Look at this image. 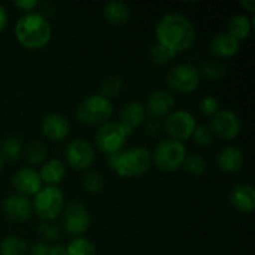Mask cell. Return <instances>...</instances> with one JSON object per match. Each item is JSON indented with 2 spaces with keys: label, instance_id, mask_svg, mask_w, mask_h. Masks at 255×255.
Masks as SVG:
<instances>
[{
  "label": "cell",
  "instance_id": "cell-1",
  "mask_svg": "<svg viewBox=\"0 0 255 255\" xmlns=\"http://www.w3.org/2000/svg\"><path fill=\"white\" fill-rule=\"evenodd\" d=\"M154 35L158 44L172 50L174 54L187 51L196 41V27L183 14L169 12L157 22Z\"/></svg>",
  "mask_w": 255,
  "mask_h": 255
},
{
  "label": "cell",
  "instance_id": "cell-2",
  "mask_svg": "<svg viewBox=\"0 0 255 255\" xmlns=\"http://www.w3.org/2000/svg\"><path fill=\"white\" fill-rule=\"evenodd\" d=\"M14 34L17 42L26 50H39L49 45L52 37L51 24L40 12L25 14L16 21Z\"/></svg>",
  "mask_w": 255,
  "mask_h": 255
},
{
  "label": "cell",
  "instance_id": "cell-3",
  "mask_svg": "<svg viewBox=\"0 0 255 255\" xmlns=\"http://www.w3.org/2000/svg\"><path fill=\"white\" fill-rule=\"evenodd\" d=\"M107 164L122 178H137L143 176L151 168V151L143 146L129 147L110 154Z\"/></svg>",
  "mask_w": 255,
  "mask_h": 255
},
{
  "label": "cell",
  "instance_id": "cell-4",
  "mask_svg": "<svg viewBox=\"0 0 255 255\" xmlns=\"http://www.w3.org/2000/svg\"><path fill=\"white\" fill-rule=\"evenodd\" d=\"M114 115L112 102L101 95H91L82 100L75 109V117L86 126H102Z\"/></svg>",
  "mask_w": 255,
  "mask_h": 255
},
{
  "label": "cell",
  "instance_id": "cell-5",
  "mask_svg": "<svg viewBox=\"0 0 255 255\" xmlns=\"http://www.w3.org/2000/svg\"><path fill=\"white\" fill-rule=\"evenodd\" d=\"M152 164L158 171L172 173L179 169L187 157V149L183 142L176 139H163L151 152Z\"/></svg>",
  "mask_w": 255,
  "mask_h": 255
},
{
  "label": "cell",
  "instance_id": "cell-6",
  "mask_svg": "<svg viewBox=\"0 0 255 255\" xmlns=\"http://www.w3.org/2000/svg\"><path fill=\"white\" fill-rule=\"evenodd\" d=\"M32 211L44 222H54L65 208L64 192L59 187L45 186L32 198Z\"/></svg>",
  "mask_w": 255,
  "mask_h": 255
},
{
  "label": "cell",
  "instance_id": "cell-7",
  "mask_svg": "<svg viewBox=\"0 0 255 255\" xmlns=\"http://www.w3.org/2000/svg\"><path fill=\"white\" fill-rule=\"evenodd\" d=\"M131 133L132 131L120 122L109 121L97 129L95 134V144L100 152L110 156L124 149Z\"/></svg>",
  "mask_w": 255,
  "mask_h": 255
},
{
  "label": "cell",
  "instance_id": "cell-8",
  "mask_svg": "<svg viewBox=\"0 0 255 255\" xmlns=\"http://www.w3.org/2000/svg\"><path fill=\"white\" fill-rule=\"evenodd\" d=\"M166 82L172 90L179 94H192L201 82V72L191 64H179L168 70Z\"/></svg>",
  "mask_w": 255,
  "mask_h": 255
},
{
  "label": "cell",
  "instance_id": "cell-9",
  "mask_svg": "<svg viewBox=\"0 0 255 255\" xmlns=\"http://www.w3.org/2000/svg\"><path fill=\"white\" fill-rule=\"evenodd\" d=\"M197 127V120L186 110H174L164 117L163 129L171 139L183 142L192 137Z\"/></svg>",
  "mask_w": 255,
  "mask_h": 255
},
{
  "label": "cell",
  "instance_id": "cell-10",
  "mask_svg": "<svg viewBox=\"0 0 255 255\" xmlns=\"http://www.w3.org/2000/svg\"><path fill=\"white\" fill-rule=\"evenodd\" d=\"M61 222L65 232L77 238L89 231L90 224H91V216L84 204L70 203L62 211Z\"/></svg>",
  "mask_w": 255,
  "mask_h": 255
},
{
  "label": "cell",
  "instance_id": "cell-11",
  "mask_svg": "<svg viewBox=\"0 0 255 255\" xmlns=\"http://www.w3.org/2000/svg\"><path fill=\"white\" fill-rule=\"evenodd\" d=\"M65 161L75 171H86L95 162V148L85 139H74L65 149Z\"/></svg>",
  "mask_w": 255,
  "mask_h": 255
},
{
  "label": "cell",
  "instance_id": "cell-12",
  "mask_svg": "<svg viewBox=\"0 0 255 255\" xmlns=\"http://www.w3.org/2000/svg\"><path fill=\"white\" fill-rule=\"evenodd\" d=\"M212 132L214 137H218L226 141H232L236 138L242 129L241 120L238 115L232 110H219L211 120Z\"/></svg>",
  "mask_w": 255,
  "mask_h": 255
},
{
  "label": "cell",
  "instance_id": "cell-13",
  "mask_svg": "<svg viewBox=\"0 0 255 255\" xmlns=\"http://www.w3.org/2000/svg\"><path fill=\"white\" fill-rule=\"evenodd\" d=\"M4 216L15 223H24L31 219L32 204L27 197L19 193L6 197L1 204Z\"/></svg>",
  "mask_w": 255,
  "mask_h": 255
},
{
  "label": "cell",
  "instance_id": "cell-14",
  "mask_svg": "<svg viewBox=\"0 0 255 255\" xmlns=\"http://www.w3.org/2000/svg\"><path fill=\"white\" fill-rule=\"evenodd\" d=\"M11 184L17 193L25 197H34L42 188L39 172L31 167H24L15 172L11 177Z\"/></svg>",
  "mask_w": 255,
  "mask_h": 255
},
{
  "label": "cell",
  "instance_id": "cell-15",
  "mask_svg": "<svg viewBox=\"0 0 255 255\" xmlns=\"http://www.w3.org/2000/svg\"><path fill=\"white\" fill-rule=\"evenodd\" d=\"M174 96L167 90H156L151 94V96L147 100V104L144 106L146 114L152 117V120L164 119L168 116L174 107Z\"/></svg>",
  "mask_w": 255,
  "mask_h": 255
},
{
  "label": "cell",
  "instance_id": "cell-16",
  "mask_svg": "<svg viewBox=\"0 0 255 255\" xmlns=\"http://www.w3.org/2000/svg\"><path fill=\"white\" fill-rule=\"evenodd\" d=\"M41 132L52 142H61L69 136L70 122L60 114H49L41 122Z\"/></svg>",
  "mask_w": 255,
  "mask_h": 255
},
{
  "label": "cell",
  "instance_id": "cell-17",
  "mask_svg": "<svg viewBox=\"0 0 255 255\" xmlns=\"http://www.w3.org/2000/svg\"><path fill=\"white\" fill-rule=\"evenodd\" d=\"M229 203L241 213H253L255 209V189L252 184L239 183L232 188Z\"/></svg>",
  "mask_w": 255,
  "mask_h": 255
},
{
  "label": "cell",
  "instance_id": "cell-18",
  "mask_svg": "<svg viewBox=\"0 0 255 255\" xmlns=\"http://www.w3.org/2000/svg\"><path fill=\"white\" fill-rule=\"evenodd\" d=\"M241 47V42L228 32H219L212 39L209 50L216 59H232L236 56Z\"/></svg>",
  "mask_w": 255,
  "mask_h": 255
},
{
  "label": "cell",
  "instance_id": "cell-19",
  "mask_svg": "<svg viewBox=\"0 0 255 255\" xmlns=\"http://www.w3.org/2000/svg\"><path fill=\"white\" fill-rule=\"evenodd\" d=\"M217 163H218V167L222 172L233 174L243 168L246 158H244L242 149H239L236 146H228L221 149V152L217 156Z\"/></svg>",
  "mask_w": 255,
  "mask_h": 255
},
{
  "label": "cell",
  "instance_id": "cell-20",
  "mask_svg": "<svg viewBox=\"0 0 255 255\" xmlns=\"http://www.w3.org/2000/svg\"><path fill=\"white\" fill-rule=\"evenodd\" d=\"M146 109L139 101H129L122 107L120 112V124L124 125L129 131L138 128L146 121Z\"/></svg>",
  "mask_w": 255,
  "mask_h": 255
},
{
  "label": "cell",
  "instance_id": "cell-21",
  "mask_svg": "<svg viewBox=\"0 0 255 255\" xmlns=\"http://www.w3.org/2000/svg\"><path fill=\"white\" fill-rule=\"evenodd\" d=\"M39 174L42 183L46 186L57 187L66 177V166L61 159H47L42 163Z\"/></svg>",
  "mask_w": 255,
  "mask_h": 255
},
{
  "label": "cell",
  "instance_id": "cell-22",
  "mask_svg": "<svg viewBox=\"0 0 255 255\" xmlns=\"http://www.w3.org/2000/svg\"><path fill=\"white\" fill-rule=\"evenodd\" d=\"M102 16L109 24L121 26L129 20V7L125 2L111 0L102 7Z\"/></svg>",
  "mask_w": 255,
  "mask_h": 255
},
{
  "label": "cell",
  "instance_id": "cell-23",
  "mask_svg": "<svg viewBox=\"0 0 255 255\" xmlns=\"http://www.w3.org/2000/svg\"><path fill=\"white\" fill-rule=\"evenodd\" d=\"M253 27L254 19H251L244 14H238L229 20L228 31L227 32L241 42L242 40H246L251 35Z\"/></svg>",
  "mask_w": 255,
  "mask_h": 255
},
{
  "label": "cell",
  "instance_id": "cell-24",
  "mask_svg": "<svg viewBox=\"0 0 255 255\" xmlns=\"http://www.w3.org/2000/svg\"><path fill=\"white\" fill-rule=\"evenodd\" d=\"M0 255H29V247L20 237L7 236L0 243Z\"/></svg>",
  "mask_w": 255,
  "mask_h": 255
},
{
  "label": "cell",
  "instance_id": "cell-25",
  "mask_svg": "<svg viewBox=\"0 0 255 255\" xmlns=\"http://www.w3.org/2000/svg\"><path fill=\"white\" fill-rule=\"evenodd\" d=\"M24 153V144L17 137H9L1 144L0 156L4 161L16 162Z\"/></svg>",
  "mask_w": 255,
  "mask_h": 255
},
{
  "label": "cell",
  "instance_id": "cell-26",
  "mask_svg": "<svg viewBox=\"0 0 255 255\" xmlns=\"http://www.w3.org/2000/svg\"><path fill=\"white\" fill-rule=\"evenodd\" d=\"M124 80L117 75H110L102 80L100 85V95L106 99H112V97L119 96L124 90Z\"/></svg>",
  "mask_w": 255,
  "mask_h": 255
},
{
  "label": "cell",
  "instance_id": "cell-27",
  "mask_svg": "<svg viewBox=\"0 0 255 255\" xmlns=\"http://www.w3.org/2000/svg\"><path fill=\"white\" fill-rule=\"evenodd\" d=\"M65 248L67 255H97L95 244L84 237L74 238Z\"/></svg>",
  "mask_w": 255,
  "mask_h": 255
},
{
  "label": "cell",
  "instance_id": "cell-28",
  "mask_svg": "<svg viewBox=\"0 0 255 255\" xmlns=\"http://www.w3.org/2000/svg\"><path fill=\"white\" fill-rule=\"evenodd\" d=\"M227 74L226 66L216 59H209L202 65V75L208 81H221Z\"/></svg>",
  "mask_w": 255,
  "mask_h": 255
},
{
  "label": "cell",
  "instance_id": "cell-29",
  "mask_svg": "<svg viewBox=\"0 0 255 255\" xmlns=\"http://www.w3.org/2000/svg\"><path fill=\"white\" fill-rule=\"evenodd\" d=\"M25 157H26L27 162L32 166H37L46 161L47 151L46 147L39 141H32L27 144L26 149H25Z\"/></svg>",
  "mask_w": 255,
  "mask_h": 255
},
{
  "label": "cell",
  "instance_id": "cell-30",
  "mask_svg": "<svg viewBox=\"0 0 255 255\" xmlns=\"http://www.w3.org/2000/svg\"><path fill=\"white\" fill-rule=\"evenodd\" d=\"M176 56L177 54H174L172 50L167 49L166 46L158 44V42H157L156 45H153V46L151 47V50H149V60H151L152 64L156 65V66H163V65H167Z\"/></svg>",
  "mask_w": 255,
  "mask_h": 255
},
{
  "label": "cell",
  "instance_id": "cell-31",
  "mask_svg": "<svg viewBox=\"0 0 255 255\" xmlns=\"http://www.w3.org/2000/svg\"><path fill=\"white\" fill-rule=\"evenodd\" d=\"M82 187L89 193H100L105 187V179L99 172L96 171H87L82 176L81 179Z\"/></svg>",
  "mask_w": 255,
  "mask_h": 255
},
{
  "label": "cell",
  "instance_id": "cell-32",
  "mask_svg": "<svg viewBox=\"0 0 255 255\" xmlns=\"http://www.w3.org/2000/svg\"><path fill=\"white\" fill-rule=\"evenodd\" d=\"M182 167L191 176H202L207 171V162L201 154H191L186 157Z\"/></svg>",
  "mask_w": 255,
  "mask_h": 255
},
{
  "label": "cell",
  "instance_id": "cell-33",
  "mask_svg": "<svg viewBox=\"0 0 255 255\" xmlns=\"http://www.w3.org/2000/svg\"><path fill=\"white\" fill-rule=\"evenodd\" d=\"M191 138L197 146L209 147L214 142V134L208 125H197Z\"/></svg>",
  "mask_w": 255,
  "mask_h": 255
},
{
  "label": "cell",
  "instance_id": "cell-34",
  "mask_svg": "<svg viewBox=\"0 0 255 255\" xmlns=\"http://www.w3.org/2000/svg\"><path fill=\"white\" fill-rule=\"evenodd\" d=\"M39 236L41 237L42 242L51 243L61 237V229L54 222H42L39 227Z\"/></svg>",
  "mask_w": 255,
  "mask_h": 255
},
{
  "label": "cell",
  "instance_id": "cell-35",
  "mask_svg": "<svg viewBox=\"0 0 255 255\" xmlns=\"http://www.w3.org/2000/svg\"><path fill=\"white\" fill-rule=\"evenodd\" d=\"M199 110L206 117H213L219 111V102L214 96H204L199 102Z\"/></svg>",
  "mask_w": 255,
  "mask_h": 255
},
{
  "label": "cell",
  "instance_id": "cell-36",
  "mask_svg": "<svg viewBox=\"0 0 255 255\" xmlns=\"http://www.w3.org/2000/svg\"><path fill=\"white\" fill-rule=\"evenodd\" d=\"M14 6H16L20 11L25 12V14H30L34 12V10L39 6V1L37 0H15Z\"/></svg>",
  "mask_w": 255,
  "mask_h": 255
},
{
  "label": "cell",
  "instance_id": "cell-37",
  "mask_svg": "<svg viewBox=\"0 0 255 255\" xmlns=\"http://www.w3.org/2000/svg\"><path fill=\"white\" fill-rule=\"evenodd\" d=\"M50 246L45 242L39 241L29 248V255H49Z\"/></svg>",
  "mask_w": 255,
  "mask_h": 255
},
{
  "label": "cell",
  "instance_id": "cell-38",
  "mask_svg": "<svg viewBox=\"0 0 255 255\" xmlns=\"http://www.w3.org/2000/svg\"><path fill=\"white\" fill-rule=\"evenodd\" d=\"M161 129L162 126L161 124H159L158 120H151L146 126V134L147 136L152 137V138H154V137H157L161 133Z\"/></svg>",
  "mask_w": 255,
  "mask_h": 255
},
{
  "label": "cell",
  "instance_id": "cell-39",
  "mask_svg": "<svg viewBox=\"0 0 255 255\" xmlns=\"http://www.w3.org/2000/svg\"><path fill=\"white\" fill-rule=\"evenodd\" d=\"M7 26V11L1 4H0V34Z\"/></svg>",
  "mask_w": 255,
  "mask_h": 255
},
{
  "label": "cell",
  "instance_id": "cell-40",
  "mask_svg": "<svg viewBox=\"0 0 255 255\" xmlns=\"http://www.w3.org/2000/svg\"><path fill=\"white\" fill-rule=\"evenodd\" d=\"M49 255H67L66 248H65L64 246H60V244L52 246V247H50Z\"/></svg>",
  "mask_w": 255,
  "mask_h": 255
},
{
  "label": "cell",
  "instance_id": "cell-41",
  "mask_svg": "<svg viewBox=\"0 0 255 255\" xmlns=\"http://www.w3.org/2000/svg\"><path fill=\"white\" fill-rule=\"evenodd\" d=\"M241 5L252 14L255 11V0H242Z\"/></svg>",
  "mask_w": 255,
  "mask_h": 255
},
{
  "label": "cell",
  "instance_id": "cell-42",
  "mask_svg": "<svg viewBox=\"0 0 255 255\" xmlns=\"http://www.w3.org/2000/svg\"><path fill=\"white\" fill-rule=\"evenodd\" d=\"M2 167H4V159H2L1 156H0V172H1Z\"/></svg>",
  "mask_w": 255,
  "mask_h": 255
}]
</instances>
